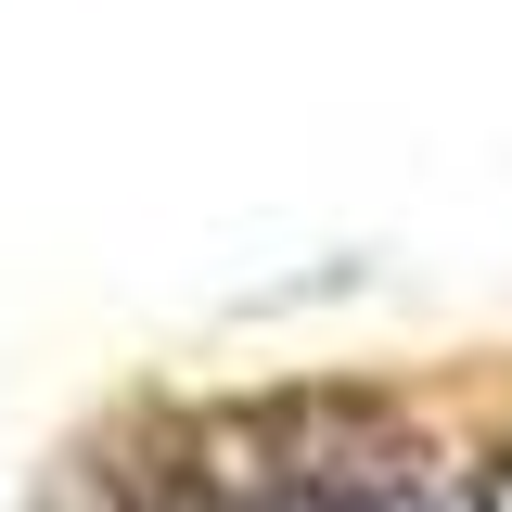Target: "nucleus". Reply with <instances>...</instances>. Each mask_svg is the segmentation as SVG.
Masks as SVG:
<instances>
[{"instance_id": "1", "label": "nucleus", "mask_w": 512, "mask_h": 512, "mask_svg": "<svg viewBox=\"0 0 512 512\" xmlns=\"http://www.w3.org/2000/svg\"><path fill=\"white\" fill-rule=\"evenodd\" d=\"M320 512H436V500H320Z\"/></svg>"}, {"instance_id": "2", "label": "nucleus", "mask_w": 512, "mask_h": 512, "mask_svg": "<svg viewBox=\"0 0 512 512\" xmlns=\"http://www.w3.org/2000/svg\"><path fill=\"white\" fill-rule=\"evenodd\" d=\"M487 512H512V461H500V474H487Z\"/></svg>"}]
</instances>
